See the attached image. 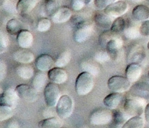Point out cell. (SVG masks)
I'll return each mask as SVG.
<instances>
[{
    "label": "cell",
    "mask_w": 149,
    "mask_h": 128,
    "mask_svg": "<svg viewBox=\"0 0 149 128\" xmlns=\"http://www.w3.org/2000/svg\"><path fill=\"white\" fill-rule=\"evenodd\" d=\"M13 57L16 62L20 63L29 64L34 61V55L33 52L24 48L17 49L14 52Z\"/></svg>",
    "instance_id": "obj_15"
},
{
    "label": "cell",
    "mask_w": 149,
    "mask_h": 128,
    "mask_svg": "<svg viewBox=\"0 0 149 128\" xmlns=\"http://www.w3.org/2000/svg\"><path fill=\"white\" fill-rule=\"evenodd\" d=\"M45 103L49 107L56 106L60 99V89L55 83H48L44 90Z\"/></svg>",
    "instance_id": "obj_7"
},
{
    "label": "cell",
    "mask_w": 149,
    "mask_h": 128,
    "mask_svg": "<svg viewBox=\"0 0 149 128\" xmlns=\"http://www.w3.org/2000/svg\"><path fill=\"white\" fill-rule=\"evenodd\" d=\"M147 47H148V50H149V42L148 43V45H147Z\"/></svg>",
    "instance_id": "obj_49"
},
{
    "label": "cell",
    "mask_w": 149,
    "mask_h": 128,
    "mask_svg": "<svg viewBox=\"0 0 149 128\" xmlns=\"http://www.w3.org/2000/svg\"><path fill=\"white\" fill-rule=\"evenodd\" d=\"M131 83L127 77L122 76H113L108 80V87L111 92L125 93L131 87Z\"/></svg>",
    "instance_id": "obj_6"
},
{
    "label": "cell",
    "mask_w": 149,
    "mask_h": 128,
    "mask_svg": "<svg viewBox=\"0 0 149 128\" xmlns=\"http://www.w3.org/2000/svg\"><path fill=\"white\" fill-rule=\"evenodd\" d=\"M74 110V102L70 96L64 95L60 97L56 106L55 111L61 119H67L72 113Z\"/></svg>",
    "instance_id": "obj_4"
},
{
    "label": "cell",
    "mask_w": 149,
    "mask_h": 128,
    "mask_svg": "<svg viewBox=\"0 0 149 128\" xmlns=\"http://www.w3.org/2000/svg\"><path fill=\"white\" fill-rule=\"evenodd\" d=\"M94 58L96 62L100 63H103L105 62H107L111 59V57L109 55V52L106 50H99L95 52L94 55Z\"/></svg>",
    "instance_id": "obj_38"
},
{
    "label": "cell",
    "mask_w": 149,
    "mask_h": 128,
    "mask_svg": "<svg viewBox=\"0 0 149 128\" xmlns=\"http://www.w3.org/2000/svg\"><path fill=\"white\" fill-rule=\"evenodd\" d=\"M94 87V79L91 74L83 71L79 74L76 79L75 90L79 95H86L89 94Z\"/></svg>",
    "instance_id": "obj_2"
},
{
    "label": "cell",
    "mask_w": 149,
    "mask_h": 128,
    "mask_svg": "<svg viewBox=\"0 0 149 128\" xmlns=\"http://www.w3.org/2000/svg\"><path fill=\"white\" fill-rule=\"evenodd\" d=\"M123 100V95L121 93L112 92L103 99V104L110 109H116L121 104Z\"/></svg>",
    "instance_id": "obj_18"
},
{
    "label": "cell",
    "mask_w": 149,
    "mask_h": 128,
    "mask_svg": "<svg viewBox=\"0 0 149 128\" xmlns=\"http://www.w3.org/2000/svg\"><path fill=\"white\" fill-rule=\"evenodd\" d=\"M94 23L97 25L98 27L104 29V30H109L111 28L113 24V20L112 17L109 16L106 13H97L95 14L93 17Z\"/></svg>",
    "instance_id": "obj_17"
},
{
    "label": "cell",
    "mask_w": 149,
    "mask_h": 128,
    "mask_svg": "<svg viewBox=\"0 0 149 128\" xmlns=\"http://www.w3.org/2000/svg\"><path fill=\"white\" fill-rule=\"evenodd\" d=\"M59 8L58 0H45L44 3V12L48 17H52Z\"/></svg>",
    "instance_id": "obj_28"
},
{
    "label": "cell",
    "mask_w": 149,
    "mask_h": 128,
    "mask_svg": "<svg viewBox=\"0 0 149 128\" xmlns=\"http://www.w3.org/2000/svg\"><path fill=\"white\" fill-rule=\"evenodd\" d=\"M70 20H71V23H72V24L74 25V26H77L79 23H81V22L84 21V19H83L82 17H81L80 15H78L73 16V17H71V19H70Z\"/></svg>",
    "instance_id": "obj_46"
},
{
    "label": "cell",
    "mask_w": 149,
    "mask_h": 128,
    "mask_svg": "<svg viewBox=\"0 0 149 128\" xmlns=\"http://www.w3.org/2000/svg\"><path fill=\"white\" fill-rule=\"evenodd\" d=\"M139 31L141 36H149V19L143 21L140 26Z\"/></svg>",
    "instance_id": "obj_42"
},
{
    "label": "cell",
    "mask_w": 149,
    "mask_h": 128,
    "mask_svg": "<svg viewBox=\"0 0 149 128\" xmlns=\"http://www.w3.org/2000/svg\"><path fill=\"white\" fill-rule=\"evenodd\" d=\"M71 58V54L69 50H65L61 52L55 61V65L59 68H63L69 63Z\"/></svg>",
    "instance_id": "obj_30"
},
{
    "label": "cell",
    "mask_w": 149,
    "mask_h": 128,
    "mask_svg": "<svg viewBox=\"0 0 149 128\" xmlns=\"http://www.w3.org/2000/svg\"><path fill=\"white\" fill-rule=\"evenodd\" d=\"M51 20L48 18H42L38 21L36 24V29L39 32H45L49 30L51 28Z\"/></svg>",
    "instance_id": "obj_37"
},
{
    "label": "cell",
    "mask_w": 149,
    "mask_h": 128,
    "mask_svg": "<svg viewBox=\"0 0 149 128\" xmlns=\"http://www.w3.org/2000/svg\"><path fill=\"white\" fill-rule=\"evenodd\" d=\"M148 79H149V71H148Z\"/></svg>",
    "instance_id": "obj_50"
},
{
    "label": "cell",
    "mask_w": 149,
    "mask_h": 128,
    "mask_svg": "<svg viewBox=\"0 0 149 128\" xmlns=\"http://www.w3.org/2000/svg\"><path fill=\"white\" fill-rule=\"evenodd\" d=\"M36 66L38 70L41 71H49L52 68V65H55V61L52 57L47 54H43L38 57L36 59Z\"/></svg>",
    "instance_id": "obj_19"
},
{
    "label": "cell",
    "mask_w": 149,
    "mask_h": 128,
    "mask_svg": "<svg viewBox=\"0 0 149 128\" xmlns=\"http://www.w3.org/2000/svg\"><path fill=\"white\" fill-rule=\"evenodd\" d=\"M129 5L125 1H116L108 6L104 10V13L112 17H121L127 13Z\"/></svg>",
    "instance_id": "obj_9"
},
{
    "label": "cell",
    "mask_w": 149,
    "mask_h": 128,
    "mask_svg": "<svg viewBox=\"0 0 149 128\" xmlns=\"http://www.w3.org/2000/svg\"><path fill=\"white\" fill-rule=\"evenodd\" d=\"M126 77L130 82H136L142 74V68L141 65L137 63H131L125 70Z\"/></svg>",
    "instance_id": "obj_14"
},
{
    "label": "cell",
    "mask_w": 149,
    "mask_h": 128,
    "mask_svg": "<svg viewBox=\"0 0 149 128\" xmlns=\"http://www.w3.org/2000/svg\"><path fill=\"white\" fill-rule=\"evenodd\" d=\"M145 121L141 116H135L130 118L123 125L124 128H142L144 127Z\"/></svg>",
    "instance_id": "obj_29"
},
{
    "label": "cell",
    "mask_w": 149,
    "mask_h": 128,
    "mask_svg": "<svg viewBox=\"0 0 149 128\" xmlns=\"http://www.w3.org/2000/svg\"><path fill=\"white\" fill-rule=\"evenodd\" d=\"M119 35L117 33L112 31L111 29L109 30H106L104 32L101 33L99 36V43H100V46L103 47V48L106 47V45L108 42L111 39H114V38L117 37Z\"/></svg>",
    "instance_id": "obj_31"
},
{
    "label": "cell",
    "mask_w": 149,
    "mask_h": 128,
    "mask_svg": "<svg viewBox=\"0 0 149 128\" xmlns=\"http://www.w3.org/2000/svg\"><path fill=\"white\" fill-rule=\"evenodd\" d=\"M117 0H94V4L98 10H105L108 6Z\"/></svg>",
    "instance_id": "obj_41"
},
{
    "label": "cell",
    "mask_w": 149,
    "mask_h": 128,
    "mask_svg": "<svg viewBox=\"0 0 149 128\" xmlns=\"http://www.w3.org/2000/svg\"><path fill=\"white\" fill-rule=\"evenodd\" d=\"M146 100L144 97L139 96L127 98L124 103V109L132 117L135 116H141L144 113Z\"/></svg>",
    "instance_id": "obj_1"
},
{
    "label": "cell",
    "mask_w": 149,
    "mask_h": 128,
    "mask_svg": "<svg viewBox=\"0 0 149 128\" xmlns=\"http://www.w3.org/2000/svg\"><path fill=\"white\" fill-rule=\"evenodd\" d=\"M126 27L127 23L125 18H123L122 17H118L113 20L111 30L115 33H119L120 32H124Z\"/></svg>",
    "instance_id": "obj_33"
},
{
    "label": "cell",
    "mask_w": 149,
    "mask_h": 128,
    "mask_svg": "<svg viewBox=\"0 0 149 128\" xmlns=\"http://www.w3.org/2000/svg\"><path fill=\"white\" fill-rule=\"evenodd\" d=\"M1 6L4 11L7 12L9 13H17V4H15L14 1L13 0H1Z\"/></svg>",
    "instance_id": "obj_35"
},
{
    "label": "cell",
    "mask_w": 149,
    "mask_h": 128,
    "mask_svg": "<svg viewBox=\"0 0 149 128\" xmlns=\"http://www.w3.org/2000/svg\"><path fill=\"white\" fill-rule=\"evenodd\" d=\"M97 63H95L92 61H83L80 63V68L83 71L90 73L93 77H95L98 75L100 70Z\"/></svg>",
    "instance_id": "obj_26"
},
{
    "label": "cell",
    "mask_w": 149,
    "mask_h": 128,
    "mask_svg": "<svg viewBox=\"0 0 149 128\" xmlns=\"http://www.w3.org/2000/svg\"><path fill=\"white\" fill-rule=\"evenodd\" d=\"M123 39L119 36L114 38V39H111V40H110L106 44L105 49L109 52V55L111 57V59H117L118 57H119L121 49L123 47Z\"/></svg>",
    "instance_id": "obj_11"
},
{
    "label": "cell",
    "mask_w": 149,
    "mask_h": 128,
    "mask_svg": "<svg viewBox=\"0 0 149 128\" xmlns=\"http://www.w3.org/2000/svg\"><path fill=\"white\" fill-rule=\"evenodd\" d=\"M7 64L1 60L0 61V81H2L7 75Z\"/></svg>",
    "instance_id": "obj_44"
},
{
    "label": "cell",
    "mask_w": 149,
    "mask_h": 128,
    "mask_svg": "<svg viewBox=\"0 0 149 128\" xmlns=\"http://www.w3.org/2000/svg\"><path fill=\"white\" fill-rule=\"evenodd\" d=\"M93 31V26L89 22L82 21L75 26L73 38L77 43H84L88 40Z\"/></svg>",
    "instance_id": "obj_5"
},
{
    "label": "cell",
    "mask_w": 149,
    "mask_h": 128,
    "mask_svg": "<svg viewBox=\"0 0 149 128\" xmlns=\"http://www.w3.org/2000/svg\"><path fill=\"white\" fill-rule=\"evenodd\" d=\"M33 42V36L29 31L23 30L17 35V42L21 48L29 49Z\"/></svg>",
    "instance_id": "obj_20"
},
{
    "label": "cell",
    "mask_w": 149,
    "mask_h": 128,
    "mask_svg": "<svg viewBox=\"0 0 149 128\" xmlns=\"http://www.w3.org/2000/svg\"><path fill=\"white\" fill-rule=\"evenodd\" d=\"M72 16V12L67 7H60L56 13L51 17L52 22L57 24L63 23L70 20Z\"/></svg>",
    "instance_id": "obj_16"
},
{
    "label": "cell",
    "mask_w": 149,
    "mask_h": 128,
    "mask_svg": "<svg viewBox=\"0 0 149 128\" xmlns=\"http://www.w3.org/2000/svg\"><path fill=\"white\" fill-rule=\"evenodd\" d=\"M9 45V38L7 35L1 30L0 31V53L2 54L7 49Z\"/></svg>",
    "instance_id": "obj_40"
},
{
    "label": "cell",
    "mask_w": 149,
    "mask_h": 128,
    "mask_svg": "<svg viewBox=\"0 0 149 128\" xmlns=\"http://www.w3.org/2000/svg\"><path fill=\"white\" fill-rule=\"evenodd\" d=\"M144 116H145L146 122L149 124V103L146 106L145 110H144Z\"/></svg>",
    "instance_id": "obj_47"
},
{
    "label": "cell",
    "mask_w": 149,
    "mask_h": 128,
    "mask_svg": "<svg viewBox=\"0 0 149 128\" xmlns=\"http://www.w3.org/2000/svg\"><path fill=\"white\" fill-rule=\"evenodd\" d=\"M48 78L51 82L57 84H61L65 83L68 79V74L63 68L56 67L52 68L48 71Z\"/></svg>",
    "instance_id": "obj_12"
},
{
    "label": "cell",
    "mask_w": 149,
    "mask_h": 128,
    "mask_svg": "<svg viewBox=\"0 0 149 128\" xmlns=\"http://www.w3.org/2000/svg\"><path fill=\"white\" fill-rule=\"evenodd\" d=\"M113 121V111L111 109H98L92 112L89 122L93 125H109Z\"/></svg>",
    "instance_id": "obj_3"
},
{
    "label": "cell",
    "mask_w": 149,
    "mask_h": 128,
    "mask_svg": "<svg viewBox=\"0 0 149 128\" xmlns=\"http://www.w3.org/2000/svg\"><path fill=\"white\" fill-rule=\"evenodd\" d=\"M84 5L85 4L81 0H71V8L74 10H75V11H79V10H81L84 7Z\"/></svg>",
    "instance_id": "obj_43"
},
{
    "label": "cell",
    "mask_w": 149,
    "mask_h": 128,
    "mask_svg": "<svg viewBox=\"0 0 149 128\" xmlns=\"http://www.w3.org/2000/svg\"><path fill=\"white\" fill-rule=\"evenodd\" d=\"M131 116L126 111L116 110L113 112V122L117 127H123Z\"/></svg>",
    "instance_id": "obj_27"
},
{
    "label": "cell",
    "mask_w": 149,
    "mask_h": 128,
    "mask_svg": "<svg viewBox=\"0 0 149 128\" xmlns=\"http://www.w3.org/2000/svg\"><path fill=\"white\" fill-rule=\"evenodd\" d=\"M39 0H19L17 3V12L20 15H28L36 7Z\"/></svg>",
    "instance_id": "obj_13"
},
{
    "label": "cell",
    "mask_w": 149,
    "mask_h": 128,
    "mask_svg": "<svg viewBox=\"0 0 149 128\" xmlns=\"http://www.w3.org/2000/svg\"><path fill=\"white\" fill-rule=\"evenodd\" d=\"M146 55L145 52H143L141 49H137L136 51L133 52V53H131V61L132 63H142L144 61L146 60Z\"/></svg>",
    "instance_id": "obj_39"
},
{
    "label": "cell",
    "mask_w": 149,
    "mask_h": 128,
    "mask_svg": "<svg viewBox=\"0 0 149 128\" xmlns=\"http://www.w3.org/2000/svg\"><path fill=\"white\" fill-rule=\"evenodd\" d=\"M15 90L20 99L29 103L35 102L38 98V92L33 86L28 84H19L15 87Z\"/></svg>",
    "instance_id": "obj_8"
},
{
    "label": "cell",
    "mask_w": 149,
    "mask_h": 128,
    "mask_svg": "<svg viewBox=\"0 0 149 128\" xmlns=\"http://www.w3.org/2000/svg\"><path fill=\"white\" fill-rule=\"evenodd\" d=\"M48 79V75L44 73V71H40V72H37L33 76L32 86L37 92H42L45 90Z\"/></svg>",
    "instance_id": "obj_22"
},
{
    "label": "cell",
    "mask_w": 149,
    "mask_h": 128,
    "mask_svg": "<svg viewBox=\"0 0 149 128\" xmlns=\"http://www.w3.org/2000/svg\"><path fill=\"white\" fill-rule=\"evenodd\" d=\"M81 1H83V3H84L85 5H87V4H90L93 0H81Z\"/></svg>",
    "instance_id": "obj_48"
},
{
    "label": "cell",
    "mask_w": 149,
    "mask_h": 128,
    "mask_svg": "<svg viewBox=\"0 0 149 128\" xmlns=\"http://www.w3.org/2000/svg\"><path fill=\"white\" fill-rule=\"evenodd\" d=\"M124 34L126 36L127 39H135L139 37L141 35L139 29H137L134 26H129V27H126V29L124 31Z\"/></svg>",
    "instance_id": "obj_36"
},
{
    "label": "cell",
    "mask_w": 149,
    "mask_h": 128,
    "mask_svg": "<svg viewBox=\"0 0 149 128\" xmlns=\"http://www.w3.org/2000/svg\"><path fill=\"white\" fill-rule=\"evenodd\" d=\"M132 17L136 21H144L149 19V7L144 4H138L132 10Z\"/></svg>",
    "instance_id": "obj_21"
},
{
    "label": "cell",
    "mask_w": 149,
    "mask_h": 128,
    "mask_svg": "<svg viewBox=\"0 0 149 128\" xmlns=\"http://www.w3.org/2000/svg\"><path fill=\"white\" fill-rule=\"evenodd\" d=\"M23 30V25L19 20L10 19L6 24V31L12 36H17Z\"/></svg>",
    "instance_id": "obj_25"
},
{
    "label": "cell",
    "mask_w": 149,
    "mask_h": 128,
    "mask_svg": "<svg viewBox=\"0 0 149 128\" xmlns=\"http://www.w3.org/2000/svg\"><path fill=\"white\" fill-rule=\"evenodd\" d=\"M13 115V109L6 106H0V121L8 120Z\"/></svg>",
    "instance_id": "obj_34"
},
{
    "label": "cell",
    "mask_w": 149,
    "mask_h": 128,
    "mask_svg": "<svg viewBox=\"0 0 149 128\" xmlns=\"http://www.w3.org/2000/svg\"><path fill=\"white\" fill-rule=\"evenodd\" d=\"M18 97L15 89L7 88L2 92L0 97V106H6L14 109L16 106Z\"/></svg>",
    "instance_id": "obj_10"
},
{
    "label": "cell",
    "mask_w": 149,
    "mask_h": 128,
    "mask_svg": "<svg viewBox=\"0 0 149 128\" xmlns=\"http://www.w3.org/2000/svg\"><path fill=\"white\" fill-rule=\"evenodd\" d=\"M38 127L41 128H60L63 127V122L60 117L53 116L41 120L38 123Z\"/></svg>",
    "instance_id": "obj_24"
},
{
    "label": "cell",
    "mask_w": 149,
    "mask_h": 128,
    "mask_svg": "<svg viewBox=\"0 0 149 128\" xmlns=\"http://www.w3.org/2000/svg\"><path fill=\"white\" fill-rule=\"evenodd\" d=\"M16 74L23 79H30L34 76V70L33 67L26 63H21L17 66Z\"/></svg>",
    "instance_id": "obj_23"
},
{
    "label": "cell",
    "mask_w": 149,
    "mask_h": 128,
    "mask_svg": "<svg viewBox=\"0 0 149 128\" xmlns=\"http://www.w3.org/2000/svg\"><path fill=\"white\" fill-rule=\"evenodd\" d=\"M132 91L136 93L135 96L146 97L149 95V83L141 82L135 84L132 87Z\"/></svg>",
    "instance_id": "obj_32"
},
{
    "label": "cell",
    "mask_w": 149,
    "mask_h": 128,
    "mask_svg": "<svg viewBox=\"0 0 149 128\" xmlns=\"http://www.w3.org/2000/svg\"><path fill=\"white\" fill-rule=\"evenodd\" d=\"M6 127L8 128H17L19 127L20 126H19L18 122L16 119L10 118V119H8V122H7Z\"/></svg>",
    "instance_id": "obj_45"
}]
</instances>
